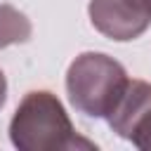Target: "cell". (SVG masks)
<instances>
[{
	"label": "cell",
	"instance_id": "277c9868",
	"mask_svg": "<svg viewBox=\"0 0 151 151\" xmlns=\"http://www.w3.org/2000/svg\"><path fill=\"white\" fill-rule=\"evenodd\" d=\"M149 109H151V83L127 80L125 90L120 92L118 101L113 104L111 113L106 116V123L118 137L130 142Z\"/></svg>",
	"mask_w": 151,
	"mask_h": 151
},
{
	"label": "cell",
	"instance_id": "3957f363",
	"mask_svg": "<svg viewBox=\"0 0 151 151\" xmlns=\"http://www.w3.org/2000/svg\"><path fill=\"white\" fill-rule=\"evenodd\" d=\"M87 14L92 26L116 42L139 38L151 24V17H146L130 0H90Z\"/></svg>",
	"mask_w": 151,
	"mask_h": 151
},
{
	"label": "cell",
	"instance_id": "6da1fadb",
	"mask_svg": "<svg viewBox=\"0 0 151 151\" xmlns=\"http://www.w3.org/2000/svg\"><path fill=\"white\" fill-rule=\"evenodd\" d=\"M9 139L19 151L97 149L76 132L64 104L50 90H31L24 94L9 120Z\"/></svg>",
	"mask_w": 151,
	"mask_h": 151
},
{
	"label": "cell",
	"instance_id": "ba28073f",
	"mask_svg": "<svg viewBox=\"0 0 151 151\" xmlns=\"http://www.w3.org/2000/svg\"><path fill=\"white\" fill-rule=\"evenodd\" d=\"M130 2H132L134 7H139L146 17H151V0H130Z\"/></svg>",
	"mask_w": 151,
	"mask_h": 151
},
{
	"label": "cell",
	"instance_id": "8992f818",
	"mask_svg": "<svg viewBox=\"0 0 151 151\" xmlns=\"http://www.w3.org/2000/svg\"><path fill=\"white\" fill-rule=\"evenodd\" d=\"M130 142L137 149H142V151H151V109L146 111V116L137 125V130H134V134H132Z\"/></svg>",
	"mask_w": 151,
	"mask_h": 151
},
{
	"label": "cell",
	"instance_id": "52a82bcc",
	"mask_svg": "<svg viewBox=\"0 0 151 151\" xmlns=\"http://www.w3.org/2000/svg\"><path fill=\"white\" fill-rule=\"evenodd\" d=\"M5 101H7V78L2 73V68H0V109L5 106Z\"/></svg>",
	"mask_w": 151,
	"mask_h": 151
},
{
	"label": "cell",
	"instance_id": "7a4b0ae2",
	"mask_svg": "<svg viewBox=\"0 0 151 151\" xmlns=\"http://www.w3.org/2000/svg\"><path fill=\"white\" fill-rule=\"evenodd\" d=\"M127 71L104 52L78 54L66 71V94L71 106L87 118H106L127 85Z\"/></svg>",
	"mask_w": 151,
	"mask_h": 151
},
{
	"label": "cell",
	"instance_id": "5b68a950",
	"mask_svg": "<svg viewBox=\"0 0 151 151\" xmlns=\"http://www.w3.org/2000/svg\"><path fill=\"white\" fill-rule=\"evenodd\" d=\"M33 35L31 19L12 5L0 2V50L19 42H28Z\"/></svg>",
	"mask_w": 151,
	"mask_h": 151
}]
</instances>
